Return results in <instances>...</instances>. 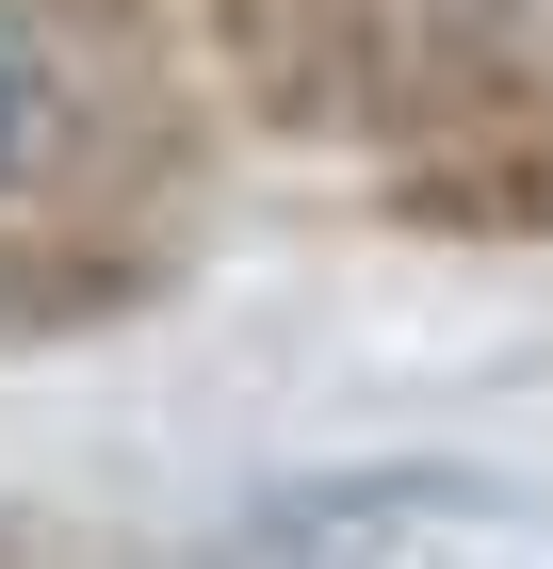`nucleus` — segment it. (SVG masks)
Listing matches in <instances>:
<instances>
[{
    "label": "nucleus",
    "instance_id": "obj_1",
    "mask_svg": "<svg viewBox=\"0 0 553 569\" xmlns=\"http://www.w3.org/2000/svg\"><path fill=\"white\" fill-rule=\"evenodd\" d=\"M358 147L407 244H553V0H407Z\"/></svg>",
    "mask_w": 553,
    "mask_h": 569
},
{
    "label": "nucleus",
    "instance_id": "obj_2",
    "mask_svg": "<svg viewBox=\"0 0 553 569\" xmlns=\"http://www.w3.org/2000/svg\"><path fill=\"white\" fill-rule=\"evenodd\" d=\"M213 569H553V488L440 472V456L309 472V488H277V505H245Z\"/></svg>",
    "mask_w": 553,
    "mask_h": 569
},
{
    "label": "nucleus",
    "instance_id": "obj_3",
    "mask_svg": "<svg viewBox=\"0 0 553 569\" xmlns=\"http://www.w3.org/2000/svg\"><path fill=\"white\" fill-rule=\"evenodd\" d=\"M179 33H196L213 114H245L260 147H358L407 49V0H179Z\"/></svg>",
    "mask_w": 553,
    "mask_h": 569
},
{
    "label": "nucleus",
    "instance_id": "obj_4",
    "mask_svg": "<svg viewBox=\"0 0 553 569\" xmlns=\"http://www.w3.org/2000/svg\"><path fill=\"white\" fill-rule=\"evenodd\" d=\"M179 277H196V228L179 212H0V358L115 342Z\"/></svg>",
    "mask_w": 553,
    "mask_h": 569
},
{
    "label": "nucleus",
    "instance_id": "obj_5",
    "mask_svg": "<svg viewBox=\"0 0 553 569\" xmlns=\"http://www.w3.org/2000/svg\"><path fill=\"white\" fill-rule=\"evenodd\" d=\"M0 212H179L196 228V196H164V179L115 147V114L33 49L17 0H0Z\"/></svg>",
    "mask_w": 553,
    "mask_h": 569
},
{
    "label": "nucleus",
    "instance_id": "obj_6",
    "mask_svg": "<svg viewBox=\"0 0 553 569\" xmlns=\"http://www.w3.org/2000/svg\"><path fill=\"white\" fill-rule=\"evenodd\" d=\"M0 569H147V553L98 537V521H66V505H0Z\"/></svg>",
    "mask_w": 553,
    "mask_h": 569
}]
</instances>
